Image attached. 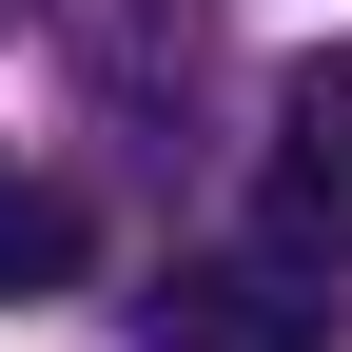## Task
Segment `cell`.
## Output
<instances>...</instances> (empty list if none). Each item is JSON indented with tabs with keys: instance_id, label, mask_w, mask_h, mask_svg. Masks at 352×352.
Returning a JSON list of instances; mask_svg holds the SVG:
<instances>
[{
	"instance_id": "6da1fadb",
	"label": "cell",
	"mask_w": 352,
	"mask_h": 352,
	"mask_svg": "<svg viewBox=\"0 0 352 352\" xmlns=\"http://www.w3.org/2000/svg\"><path fill=\"white\" fill-rule=\"evenodd\" d=\"M157 352H333V274L314 254H176Z\"/></svg>"
},
{
	"instance_id": "7a4b0ae2",
	"label": "cell",
	"mask_w": 352,
	"mask_h": 352,
	"mask_svg": "<svg viewBox=\"0 0 352 352\" xmlns=\"http://www.w3.org/2000/svg\"><path fill=\"white\" fill-rule=\"evenodd\" d=\"M254 196H274V254H352V39H314V59L274 78V176H254Z\"/></svg>"
},
{
	"instance_id": "3957f363",
	"label": "cell",
	"mask_w": 352,
	"mask_h": 352,
	"mask_svg": "<svg viewBox=\"0 0 352 352\" xmlns=\"http://www.w3.org/2000/svg\"><path fill=\"white\" fill-rule=\"evenodd\" d=\"M78 254H98V215H78L59 176H0V314H20V294H59Z\"/></svg>"
},
{
	"instance_id": "277c9868",
	"label": "cell",
	"mask_w": 352,
	"mask_h": 352,
	"mask_svg": "<svg viewBox=\"0 0 352 352\" xmlns=\"http://www.w3.org/2000/svg\"><path fill=\"white\" fill-rule=\"evenodd\" d=\"M0 20H20V0H0Z\"/></svg>"
}]
</instances>
